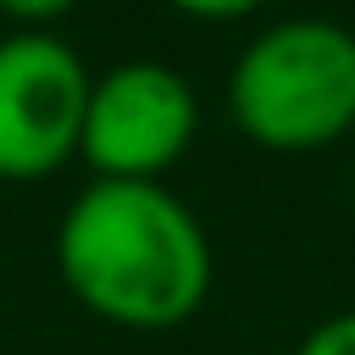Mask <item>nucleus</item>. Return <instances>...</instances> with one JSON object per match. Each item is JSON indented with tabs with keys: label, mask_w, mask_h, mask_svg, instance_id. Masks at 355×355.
Instances as JSON below:
<instances>
[{
	"label": "nucleus",
	"mask_w": 355,
	"mask_h": 355,
	"mask_svg": "<svg viewBox=\"0 0 355 355\" xmlns=\"http://www.w3.org/2000/svg\"><path fill=\"white\" fill-rule=\"evenodd\" d=\"M294 355H355V311H338L327 322H316Z\"/></svg>",
	"instance_id": "nucleus-5"
},
{
	"label": "nucleus",
	"mask_w": 355,
	"mask_h": 355,
	"mask_svg": "<svg viewBox=\"0 0 355 355\" xmlns=\"http://www.w3.org/2000/svg\"><path fill=\"white\" fill-rule=\"evenodd\" d=\"M349 205H355V172H349Z\"/></svg>",
	"instance_id": "nucleus-8"
},
{
	"label": "nucleus",
	"mask_w": 355,
	"mask_h": 355,
	"mask_svg": "<svg viewBox=\"0 0 355 355\" xmlns=\"http://www.w3.org/2000/svg\"><path fill=\"white\" fill-rule=\"evenodd\" d=\"M89 83L83 55L50 28L0 39V178L33 183L78 155Z\"/></svg>",
	"instance_id": "nucleus-3"
},
{
	"label": "nucleus",
	"mask_w": 355,
	"mask_h": 355,
	"mask_svg": "<svg viewBox=\"0 0 355 355\" xmlns=\"http://www.w3.org/2000/svg\"><path fill=\"white\" fill-rule=\"evenodd\" d=\"M72 6H83V0H0V11H6V17H17L22 28H44V22L67 17Z\"/></svg>",
	"instance_id": "nucleus-7"
},
{
	"label": "nucleus",
	"mask_w": 355,
	"mask_h": 355,
	"mask_svg": "<svg viewBox=\"0 0 355 355\" xmlns=\"http://www.w3.org/2000/svg\"><path fill=\"white\" fill-rule=\"evenodd\" d=\"M61 283L100 322L128 333L183 327L211 294V239L200 216L144 178H94L55 227Z\"/></svg>",
	"instance_id": "nucleus-1"
},
{
	"label": "nucleus",
	"mask_w": 355,
	"mask_h": 355,
	"mask_svg": "<svg viewBox=\"0 0 355 355\" xmlns=\"http://www.w3.org/2000/svg\"><path fill=\"white\" fill-rule=\"evenodd\" d=\"M166 6L183 17H200V22H239V17L261 11L266 0H166Z\"/></svg>",
	"instance_id": "nucleus-6"
},
{
	"label": "nucleus",
	"mask_w": 355,
	"mask_h": 355,
	"mask_svg": "<svg viewBox=\"0 0 355 355\" xmlns=\"http://www.w3.org/2000/svg\"><path fill=\"white\" fill-rule=\"evenodd\" d=\"M227 111L250 144L277 155L338 144L355 128V33L327 17L261 28L227 72Z\"/></svg>",
	"instance_id": "nucleus-2"
},
{
	"label": "nucleus",
	"mask_w": 355,
	"mask_h": 355,
	"mask_svg": "<svg viewBox=\"0 0 355 355\" xmlns=\"http://www.w3.org/2000/svg\"><path fill=\"white\" fill-rule=\"evenodd\" d=\"M194 133H200V100L178 67L116 61L89 83L78 155L100 178L161 183V172L194 144Z\"/></svg>",
	"instance_id": "nucleus-4"
}]
</instances>
